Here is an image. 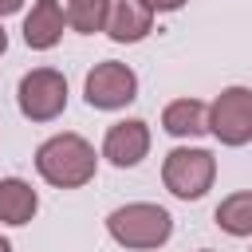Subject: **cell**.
Listing matches in <instances>:
<instances>
[{
  "mask_svg": "<svg viewBox=\"0 0 252 252\" xmlns=\"http://www.w3.org/2000/svg\"><path fill=\"white\" fill-rule=\"evenodd\" d=\"M35 169L55 189H79V185H87L94 177L98 154L83 134H51L35 150Z\"/></svg>",
  "mask_w": 252,
  "mask_h": 252,
  "instance_id": "1",
  "label": "cell"
},
{
  "mask_svg": "<svg viewBox=\"0 0 252 252\" xmlns=\"http://www.w3.org/2000/svg\"><path fill=\"white\" fill-rule=\"evenodd\" d=\"M106 232L122 248H161L169 240V232H173V217L161 205L130 201V205H118L106 217Z\"/></svg>",
  "mask_w": 252,
  "mask_h": 252,
  "instance_id": "2",
  "label": "cell"
},
{
  "mask_svg": "<svg viewBox=\"0 0 252 252\" xmlns=\"http://www.w3.org/2000/svg\"><path fill=\"white\" fill-rule=\"evenodd\" d=\"M213 177H217V158L201 146H177L161 161V185L177 201H201L213 189Z\"/></svg>",
  "mask_w": 252,
  "mask_h": 252,
  "instance_id": "3",
  "label": "cell"
},
{
  "mask_svg": "<svg viewBox=\"0 0 252 252\" xmlns=\"http://www.w3.org/2000/svg\"><path fill=\"white\" fill-rule=\"evenodd\" d=\"M16 102H20V114L32 118V122H51L67 110V79L63 71L55 67H35L20 79L16 87Z\"/></svg>",
  "mask_w": 252,
  "mask_h": 252,
  "instance_id": "4",
  "label": "cell"
},
{
  "mask_svg": "<svg viewBox=\"0 0 252 252\" xmlns=\"http://www.w3.org/2000/svg\"><path fill=\"white\" fill-rule=\"evenodd\" d=\"M209 134L220 146L252 142V87H224L209 106Z\"/></svg>",
  "mask_w": 252,
  "mask_h": 252,
  "instance_id": "5",
  "label": "cell"
},
{
  "mask_svg": "<svg viewBox=\"0 0 252 252\" xmlns=\"http://www.w3.org/2000/svg\"><path fill=\"white\" fill-rule=\"evenodd\" d=\"M83 94H87V106H94V110H122L126 102L138 98V75L126 63L102 59L87 71Z\"/></svg>",
  "mask_w": 252,
  "mask_h": 252,
  "instance_id": "6",
  "label": "cell"
},
{
  "mask_svg": "<svg viewBox=\"0 0 252 252\" xmlns=\"http://www.w3.org/2000/svg\"><path fill=\"white\" fill-rule=\"evenodd\" d=\"M146 154H150V126H146L142 118H122V122H114V126L106 130V138H102V158H106L110 165H118V169L138 165Z\"/></svg>",
  "mask_w": 252,
  "mask_h": 252,
  "instance_id": "7",
  "label": "cell"
},
{
  "mask_svg": "<svg viewBox=\"0 0 252 252\" xmlns=\"http://www.w3.org/2000/svg\"><path fill=\"white\" fill-rule=\"evenodd\" d=\"M154 28V12L142 4V0H110L106 4V24L102 32L114 39V43H138L146 39Z\"/></svg>",
  "mask_w": 252,
  "mask_h": 252,
  "instance_id": "8",
  "label": "cell"
},
{
  "mask_svg": "<svg viewBox=\"0 0 252 252\" xmlns=\"http://www.w3.org/2000/svg\"><path fill=\"white\" fill-rule=\"evenodd\" d=\"M63 28H67L63 4L59 0H35L32 12L24 16V43L32 51H51L63 39Z\"/></svg>",
  "mask_w": 252,
  "mask_h": 252,
  "instance_id": "9",
  "label": "cell"
},
{
  "mask_svg": "<svg viewBox=\"0 0 252 252\" xmlns=\"http://www.w3.org/2000/svg\"><path fill=\"white\" fill-rule=\"evenodd\" d=\"M161 126L173 138H197L209 130V106L201 98H173L161 110Z\"/></svg>",
  "mask_w": 252,
  "mask_h": 252,
  "instance_id": "10",
  "label": "cell"
},
{
  "mask_svg": "<svg viewBox=\"0 0 252 252\" xmlns=\"http://www.w3.org/2000/svg\"><path fill=\"white\" fill-rule=\"evenodd\" d=\"M35 209L39 197L24 177H0V224H28Z\"/></svg>",
  "mask_w": 252,
  "mask_h": 252,
  "instance_id": "11",
  "label": "cell"
},
{
  "mask_svg": "<svg viewBox=\"0 0 252 252\" xmlns=\"http://www.w3.org/2000/svg\"><path fill=\"white\" fill-rule=\"evenodd\" d=\"M217 224H220L228 236H252V189L228 193V197L217 205Z\"/></svg>",
  "mask_w": 252,
  "mask_h": 252,
  "instance_id": "12",
  "label": "cell"
},
{
  "mask_svg": "<svg viewBox=\"0 0 252 252\" xmlns=\"http://www.w3.org/2000/svg\"><path fill=\"white\" fill-rule=\"evenodd\" d=\"M106 4H110V0H67V8H63L67 28L79 32V35L102 32V24H106Z\"/></svg>",
  "mask_w": 252,
  "mask_h": 252,
  "instance_id": "13",
  "label": "cell"
},
{
  "mask_svg": "<svg viewBox=\"0 0 252 252\" xmlns=\"http://www.w3.org/2000/svg\"><path fill=\"white\" fill-rule=\"evenodd\" d=\"M150 12H177V8H185L189 0H142Z\"/></svg>",
  "mask_w": 252,
  "mask_h": 252,
  "instance_id": "14",
  "label": "cell"
},
{
  "mask_svg": "<svg viewBox=\"0 0 252 252\" xmlns=\"http://www.w3.org/2000/svg\"><path fill=\"white\" fill-rule=\"evenodd\" d=\"M20 8H24V0H0V20L12 16V12H20Z\"/></svg>",
  "mask_w": 252,
  "mask_h": 252,
  "instance_id": "15",
  "label": "cell"
},
{
  "mask_svg": "<svg viewBox=\"0 0 252 252\" xmlns=\"http://www.w3.org/2000/svg\"><path fill=\"white\" fill-rule=\"evenodd\" d=\"M8 51V32H4V24H0V55Z\"/></svg>",
  "mask_w": 252,
  "mask_h": 252,
  "instance_id": "16",
  "label": "cell"
},
{
  "mask_svg": "<svg viewBox=\"0 0 252 252\" xmlns=\"http://www.w3.org/2000/svg\"><path fill=\"white\" fill-rule=\"evenodd\" d=\"M0 252H12V244H8V240H4V236H0Z\"/></svg>",
  "mask_w": 252,
  "mask_h": 252,
  "instance_id": "17",
  "label": "cell"
},
{
  "mask_svg": "<svg viewBox=\"0 0 252 252\" xmlns=\"http://www.w3.org/2000/svg\"><path fill=\"white\" fill-rule=\"evenodd\" d=\"M201 252H213V248H201Z\"/></svg>",
  "mask_w": 252,
  "mask_h": 252,
  "instance_id": "18",
  "label": "cell"
}]
</instances>
